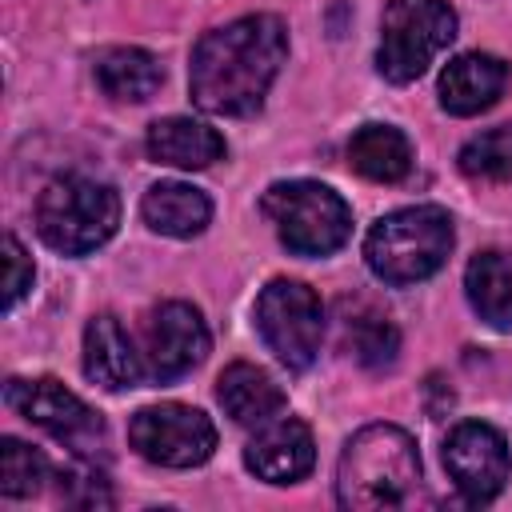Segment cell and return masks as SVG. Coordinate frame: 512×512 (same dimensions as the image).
I'll use <instances>...</instances> for the list:
<instances>
[{
    "label": "cell",
    "mask_w": 512,
    "mask_h": 512,
    "mask_svg": "<svg viewBox=\"0 0 512 512\" xmlns=\"http://www.w3.org/2000/svg\"><path fill=\"white\" fill-rule=\"evenodd\" d=\"M288 56V28L280 16L256 12L212 28L192 48L188 88L212 116H248L264 104Z\"/></svg>",
    "instance_id": "obj_1"
},
{
    "label": "cell",
    "mask_w": 512,
    "mask_h": 512,
    "mask_svg": "<svg viewBox=\"0 0 512 512\" xmlns=\"http://www.w3.org/2000/svg\"><path fill=\"white\" fill-rule=\"evenodd\" d=\"M420 484V452L416 440L396 424L360 428L336 464V500L352 512L400 508L412 500Z\"/></svg>",
    "instance_id": "obj_2"
},
{
    "label": "cell",
    "mask_w": 512,
    "mask_h": 512,
    "mask_svg": "<svg viewBox=\"0 0 512 512\" xmlns=\"http://www.w3.org/2000/svg\"><path fill=\"white\" fill-rule=\"evenodd\" d=\"M452 252V216L436 204L388 212L364 240V260L384 284H416L440 272Z\"/></svg>",
    "instance_id": "obj_3"
},
{
    "label": "cell",
    "mask_w": 512,
    "mask_h": 512,
    "mask_svg": "<svg viewBox=\"0 0 512 512\" xmlns=\"http://www.w3.org/2000/svg\"><path fill=\"white\" fill-rule=\"evenodd\" d=\"M120 224V196L112 184L64 176L52 180L36 200V232L52 252L84 256L112 240Z\"/></svg>",
    "instance_id": "obj_4"
},
{
    "label": "cell",
    "mask_w": 512,
    "mask_h": 512,
    "mask_svg": "<svg viewBox=\"0 0 512 512\" xmlns=\"http://www.w3.org/2000/svg\"><path fill=\"white\" fill-rule=\"evenodd\" d=\"M264 216L276 224V236L296 256H328L352 232L348 204L316 180H280L260 200Z\"/></svg>",
    "instance_id": "obj_5"
},
{
    "label": "cell",
    "mask_w": 512,
    "mask_h": 512,
    "mask_svg": "<svg viewBox=\"0 0 512 512\" xmlns=\"http://www.w3.org/2000/svg\"><path fill=\"white\" fill-rule=\"evenodd\" d=\"M456 12L448 0H388L380 16L376 68L392 84H412L452 44Z\"/></svg>",
    "instance_id": "obj_6"
},
{
    "label": "cell",
    "mask_w": 512,
    "mask_h": 512,
    "mask_svg": "<svg viewBox=\"0 0 512 512\" xmlns=\"http://www.w3.org/2000/svg\"><path fill=\"white\" fill-rule=\"evenodd\" d=\"M256 332L284 368L304 372L324 340V312L316 292L300 280H272L256 296Z\"/></svg>",
    "instance_id": "obj_7"
},
{
    "label": "cell",
    "mask_w": 512,
    "mask_h": 512,
    "mask_svg": "<svg viewBox=\"0 0 512 512\" xmlns=\"http://www.w3.org/2000/svg\"><path fill=\"white\" fill-rule=\"evenodd\" d=\"M8 408H16L28 424L44 428L52 440L68 444L76 456H96L104 448V420L92 412L76 392H68L60 380H8L4 384Z\"/></svg>",
    "instance_id": "obj_8"
},
{
    "label": "cell",
    "mask_w": 512,
    "mask_h": 512,
    "mask_svg": "<svg viewBox=\"0 0 512 512\" xmlns=\"http://www.w3.org/2000/svg\"><path fill=\"white\" fill-rule=\"evenodd\" d=\"M132 448L160 468H196L216 448V428L200 408L188 404H152L140 408L128 424Z\"/></svg>",
    "instance_id": "obj_9"
},
{
    "label": "cell",
    "mask_w": 512,
    "mask_h": 512,
    "mask_svg": "<svg viewBox=\"0 0 512 512\" xmlns=\"http://www.w3.org/2000/svg\"><path fill=\"white\" fill-rule=\"evenodd\" d=\"M444 468L468 504H488L512 476L508 444L492 424L464 420L444 440Z\"/></svg>",
    "instance_id": "obj_10"
},
{
    "label": "cell",
    "mask_w": 512,
    "mask_h": 512,
    "mask_svg": "<svg viewBox=\"0 0 512 512\" xmlns=\"http://www.w3.org/2000/svg\"><path fill=\"white\" fill-rule=\"evenodd\" d=\"M208 356V324L184 300H164L144 320V376L168 384Z\"/></svg>",
    "instance_id": "obj_11"
},
{
    "label": "cell",
    "mask_w": 512,
    "mask_h": 512,
    "mask_svg": "<svg viewBox=\"0 0 512 512\" xmlns=\"http://www.w3.org/2000/svg\"><path fill=\"white\" fill-rule=\"evenodd\" d=\"M316 460V444L304 420L296 416H276L272 424L256 428V436L244 448L248 472H256L268 484H292L300 480Z\"/></svg>",
    "instance_id": "obj_12"
},
{
    "label": "cell",
    "mask_w": 512,
    "mask_h": 512,
    "mask_svg": "<svg viewBox=\"0 0 512 512\" xmlns=\"http://www.w3.org/2000/svg\"><path fill=\"white\" fill-rule=\"evenodd\" d=\"M504 84H508L504 60H496L488 52H464V56L448 60V68L440 72V104L452 116H476L500 100Z\"/></svg>",
    "instance_id": "obj_13"
},
{
    "label": "cell",
    "mask_w": 512,
    "mask_h": 512,
    "mask_svg": "<svg viewBox=\"0 0 512 512\" xmlns=\"http://www.w3.org/2000/svg\"><path fill=\"white\" fill-rule=\"evenodd\" d=\"M84 376L108 392H124V388H136V380L144 376V364L140 356L132 352V340L128 332L120 328L116 316L100 312L88 320L84 328Z\"/></svg>",
    "instance_id": "obj_14"
},
{
    "label": "cell",
    "mask_w": 512,
    "mask_h": 512,
    "mask_svg": "<svg viewBox=\"0 0 512 512\" xmlns=\"http://www.w3.org/2000/svg\"><path fill=\"white\" fill-rule=\"evenodd\" d=\"M216 400H220V408L236 420V424H244V428H264V424H272L276 416H284V408H288V396H284V388L264 372V368H256V364H228L224 372H220V380H216Z\"/></svg>",
    "instance_id": "obj_15"
},
{
    "label": "cell",
    "mask_w": 512,
    "mask_h": 512,
    "mask_svg": "<svg viewBox=\"0 0 512 512\" xmlns=\"http://www.w3.org/2000/svg\"><path fill=\"white\" fill-rule=\"evenodd\" d=\"M148 156L156 164H172V168H188V172L212 168L224 156V136L200 120L168 116L148 128Z\"/></svg>",
    "instance_id": "obj_16"
},
{
    "label": "cell",
    "mask_w": 512,
    "mask_h": 512,
    "mask_svg": "<svg viewBox=\"0 0 512 512\" xmlns=\"http://www.w3.org/2000/svg\"><path fill=\"white\" fill-rule=\"evenodd\" d=\"M140 212L148 220L152 232L160 236H176V240H188L196 232H204V224L212 220V204L200 188L192 184H180V180H160L144 192L140 200Z\"/></svg>",
    "instance_id": "obj_17"
},
{
    "label": "cell",
    "mask_w": 512,
    "mask_h": 512,
    "mask_svg": "<svg viewBox=\"0 0 512 512\" xmlns=\"http://www.w3.org/2000/svg\"><path fill=\"white\" fill-rule=\"evenodd\" d=\"M348 164L380 184H396L408 176L412 168V144L400 128L392 124H364L356 128V136L348 140Z\"/></svg>",
    "instance_id": "obj_18"
},
{
    "label": "cell",
    "mask_w": 512,
    "mask_h": 512,
    "mask_svg": "<svg viewBox=\"0 0 512 512\" xmlns=\"http://www.w3.org/2000/svg\"><path fill=\"white\" fill-rule=\"evenodd\" d=\"M464 288L480 320H488L492 328H512V252L492 248L472 256L464 272Z\"/></svg>",
    "instance_id": "obj_19"
},
{
    "label": "cell",
    "mask_w": 512,
    "mask_h": 512,
    "mask_svg": "<svg viewBox=\"0 0 512 512\" xmlns=\"http://www.w3.org/2000/svg\"><path fill=\"white\" fill-rule=\"evenodd\" d=\"M164 72L156 64L152 52L144 48H108L96 60V84L104 96L120 100V104H140L160 88Z\"/></svg>",
    "instance_id": "obj_20"
},
{
    "label": "cell",
    "mask_w": 512,
    "mask_h": 512,
    "mask_svg": "<svg viewBox=\"0 0 512 512\" xmlns=\"http://www.w3.org/2000/svg\"><path fill=\"white\" fill-rule=\"evenodd\" d=\"M344 344L352 348V356L368 368V372H384L396 364L400 352V332L388 316L356 308L352 316H344Z\"/></svg>",
    "instance_id": "obj_21"
},
{
    "label": "cell",
    "mask_w": 512,
    "mask_h": 512,
    "mask_svg": "<svg viewBox=\"0 0 512 512\" xmlns=\"http://www.w3.org/2000/svg\"><path fill=\"white\" fill-rule=\"evenodd\" d=\"M44 480H52L48 456L28 448L16 436H4L0 440V492L12 500H24V496H36L44 488Z\"/></svg>",
    "instance_id": "obj_22"
},
{
    "label": "cell",
    "mask_w": 512,
    "mask_h": 512,
    "mask_svg": "<svg viewBox=\"0 0 512 512\" xmlns=\"http://www.w3.org/2000/svg\"><path fill=\"white\" fill-rule=\"evenodd\" d=\"M456 160H460V172L472 180H492V184L512 180V120L472 136Z\"/></svg>",
    "instance_id": "obj_23"
},
{
    "label": "cell",
    "mask_w": 512,
    "mask_h": 512,
    "mask_svg": "<svg viewBox=\"0 0 512 512\" xmlns=\"http://www.w3.org/2000/svg\"><path fill=\"white\" fill-rule=\"evenodd\" d=\"M60 480V500L72 508H112V488L104 480L100 468L88 464V456H80V464H68L56 472Z\"/></svg>",
    "instance_id": "obj_24"
},
{
    "label": "cell",
    "mask_w": 512,
    "mask_h": 512,
    "mask_svg": "<svg viewBox=\"0 0 512 512\" xmlns=\"http://www.w3.org/2000/svg\"><path fill=\"white\" fill-rule=\"evenodd\" d=\"M28 288H32V256H28L24 244L8 232V236H4V308L12 312Z\"/></svg>",
    "instance_id": "obj_25"
}]
</instances>
